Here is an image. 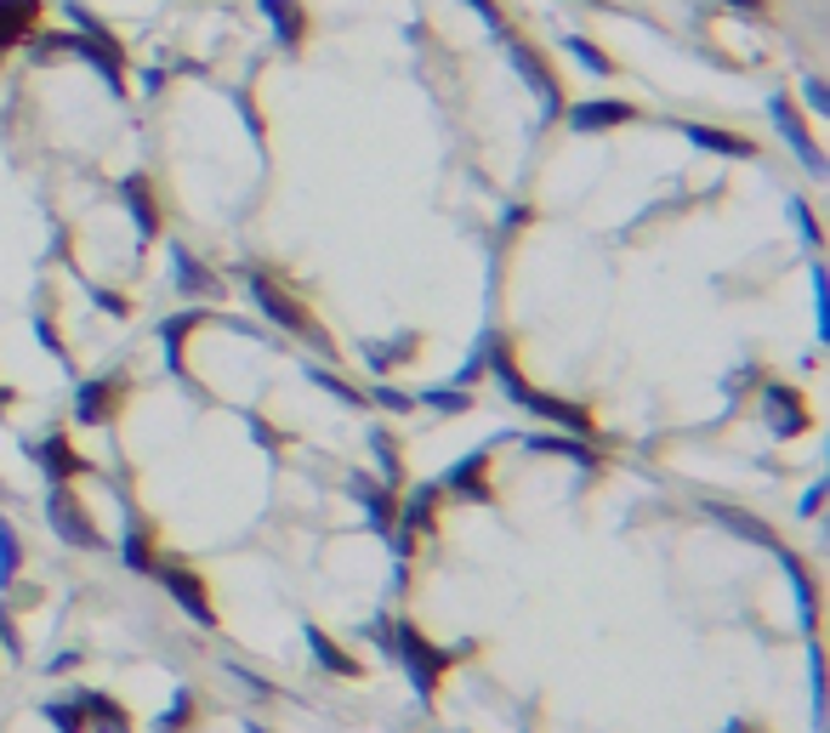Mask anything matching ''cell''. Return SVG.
<instances>
[{
	"instance_id": "6da1fadb",
	"label": "cell",
	"mask_w": 830,
	"mask_h": 733,
	"mask_svg": "<svg viewBox=\"0 0 830 733\" xmlns=\"http://www.w3.org/2000/svg\"><path fill=\"white\" fill-rule=\"evenodd\" d=\"M398 648H405V660H410V671H416V682L421 688H433V671L444 666V654L438 648H426L416 631H398Z\"/></svg>"
},
{
	"instance_id": "7a4b0ae2",
	"label": "cell",
	"mask_w": 830,
	"mask_h": 733,
	"mask_svg": "<svg viewBox=\"0 0 830 733\" xmlns=\"http://www.w3.org/2000/svg\"><path fill=\"white\" fill-rule=\"evenodd\" d=\"M35 0H0V46H17L23 35L35 29Z\"/></svg>"
},
{
	"instance_id": "3957f363",
	"label": "cell",
	"mask_w": 830,
	"mask_h": 733,
	"mask_svg": "<svg viewBox=\"0 0 830 733\" xmlns=\"http://www.w3.org/2000/svg\"><path fill=\"white\" fill-rule=\"evenodd\" d=\"M569 120H574V132H603V125H625V120H632V103H581Z\"/></svg>"
},
{
	"instance_id": "277c9868",
	"label": "cell",
	"mask_w": 830,
	"mask_h": 733,
	"mask_svg": "<svg viewBox=\"0 0 830 733\" xmlns=\"http://www.w3.org/2000/svg\"><path fill=\"white\" fill-rule=\"evenodd\" d=\"M773 120H779V132H785V142H796V154L808 160V171H819V148H814V137H808V132H802V120H796V109L785 103V97L773 103Z\"/></svg>"
},
{
	"instance_id": "5b68a950",
	"label": "cell",
	"mask_w": 830,
	"mask_h": 733,
	"mask_svg": "<svg viewBox=\"0 0 830 733\" xmlns=\"http://www.w3.org/2000/svg\"><path fill=\"white\" fill-rule=\"evenodd\" d=\"M52 523H58V535H69L74 546H103L97 541V529H86V518H80V507H74V500H52Z\"/></svg>"
},
{
	"instance_id": "8992f818",
	"label": "cell",
	"mask_w": 830,
	"mask_h": 733,
	"mask_svg": "<svg viewBox=\"0 0 830 733\" xmlns=\"http://www.w3.org/2000/svg\"><path fill=\"white\" fill-rule=\"evenodd\" d=\"M512 63L523 69V80H530V86L541 91V103H546V109H558V86H552V74L541 69V58L530 52V46H518V40H512Z\"/></svg>"
},
{
	"instance_id": "52a82bcc",
	"label": "cell",
	"mask_w": 830,
	"mask_h": 733,
	"mask_svg": "<svg viewBox=\"0 0 830 733\" xmlns=\"http://www.w3.org/2000/svg\"><path fill=\"white\" fill-rule=\"evenodd\" d=\"M160 580L183 597V609H188L194 620H211V609H206V586H199L194 574H183V569H160Z\"/></svg>"
},
{
	"instance_id": "ba28073f",
	"label": "cell",
	"mask_w": 830,
	"mask_h": 733,
	"mask_svg": "<svg viewBox=\"0 0 830 733\" xmlns=\"http://www.w3.org/2000/svg\"><path fill=\"white\" fill-rule=\"evenodd\" d=\"M262 12L273 17L280 40H296V35H301V7H296V0H262Z\"/></svg>"
},
{
	"instance_id": "9c48e42d",
	"label": "cell",
	"mask_w": 830,
	"mask_h": 733,
	"mask_svg": "<svg viewBox=\"0 0 830 733\" xmlns=\"http://www.w3.org/2000/svg\"><path fill=\"white\" fill-rule=\"evenodd\" d=\"M689 137H694L699 148H717V154H751V142L722 137V132H711V125H689Z\"/></svg>"
},
{
	"instance_id": "30bf717a",
	"label": "cell",
	"mask_w": 830,
	"mask_h": 733,
	"mask_svg": "<svg viewBox=\"0 0 830 733\" xmlns=\"http://www.w3.org/2000/svg\"><path fill=\"white\" fill-rule=\"evenodd\" d=\"M40 455H46V467H52V477H74V472H80V455H74L63 438H52Z\"/></svg>"
},
{
	"instance_id": "8fae6325",
	"label": "cell",
	"mask_w": 830,
	"mask_h": 733,
	"mask_svg": "<svg viewBox=\"0 0 830 733\" xmlns=\"http://www.w3.org/2000/svg\"><path fill=\"white\" fill-rule=\"evenodd\" d=\"M563 46H569V52H574V58H581V63H586L592 74H609V69H615V63H609V58H603V52H597V46H586L581 35H569Z\"/></svg>"
},
{
	"instance_id": "7c38bea8",
	"label": "cell",
	"mask_w": 830,
	"mask_h": 733,
	"mask_svg": "<svg viewBox=\"0 0 830 733\" xmlns=\"http://www.w3.org/2000/svg\"><path fill=\"white\" fill-rule=\"evenodd\" d=\"M17 569V541H12V529L0 523V574H12Z\"/></svg>"
},
{
	"instance_id": "4fadbf2b",
	"label": "cell",
	"mask_w": 830,
	"mask_h": 733,
	"mask_svg": "<svg viewBox=\"0 0 830 733\" xmlns=\"http://www.w3.org/2000/svg\"><path fill=\"white\" fill-rule=\"evenodd\" d=\"M472 7L484 12V23H495V29H500V12H495V0H472Z\"/></svg>"
},
{
	"instance_id": "5bb4252c",
	"label": "cell",
	"mask_w": 830,
	"mask_h": 733,
	"mask_svg": "<svg viewBox=\"0 0 830 733\" xmlns=\"http://www.w3.org/2000/svg\"><path fill=\"white\" fill-rule=\"evenodd\" d=\"M728 7H740V12H763V0H728Z\"/></svg>"
},
{
	"instance_id": "9a60e30c",
	"label": "cell",
	"mask_w": 830,
	"mask_h": 733,
	"mask_svg": "<svg viewBox=\"0 0 830 733\" xmlns=\"http://www.w3.org/2000/svg\"><path fill=\"white\" fill-rule=\"evenodd\" d=\"M0 403H7V393H0Z\"/></svg>"
}]
</instances>
